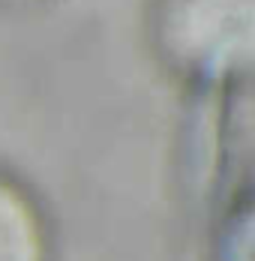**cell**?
Returning a JSON list of instances; mask_svg holds the SVG:
<instances>
[{
	"label": "cell",
	"mask_w": 255,
	"mask_h": 261,
	"mask_svg": "<svg viewBox=\"0 0 255 261\" xmlns=\"http://www.w3.org/2000/svg\"><path fill=\"white\" fill-rule=\"evenodd\" d=\"M156 45L183 75L210 84L255 79V0H156Z\"/></svg>",
	"instance_id": "obj_1"
},
{
	"label": "cell",
	"mask_w": 255,
	"mask_h": 261,
	"mask_svg": "<svg viewBox=\"0 0 255 261\" xmlns=\"http://www.w3.org/2000/svg\"><path fill=\"white\" fill-rule=\"evenodd\" d=\"M42 228L30 201L0 180V261H42Z\"/></svg>",
	"instance_id": "obj_2"
},
{
	"label": "cell",
	"mask_w": 255,
	"mask_h": 261,
	"mask_svg": "<svg viewBox=\"0 0 255 261\" xmlns=\"http://www.w3.org/2000/svg\"><path fill=\"white\" fill-rule=\"evenodd\" d=\"M222 231L219 261H255V201L240 204Z\"/></svg>",
	"instance_id": "obj_3"
}]
</instances>
